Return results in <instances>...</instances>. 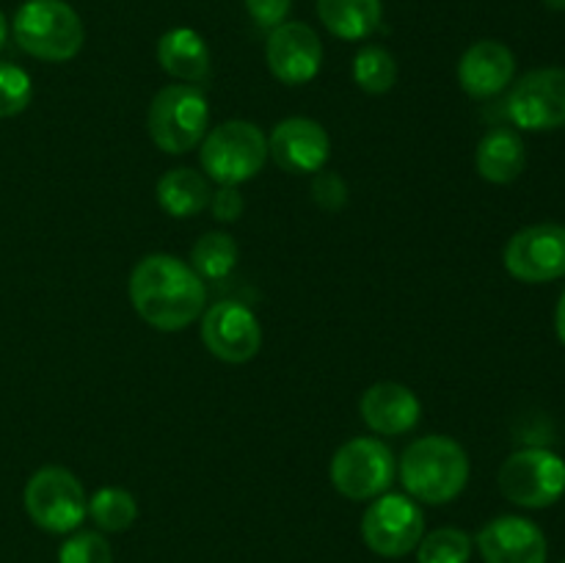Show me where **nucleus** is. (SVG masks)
Returning <instances> with one entry per match:
<instances>
[{"label":"nucleus","instance_id":"14","mask_svg":"<svg viewBox=\"0 0 565 563\" xmlns=\"http://www.w3.org/2000/svg\"><path fill=\"white\" fill-rule=\"evenodd\" d=\"M268 158L287 174H318L331 158V138L320 121L290 116L270 130Z\"/></svg>","mask_w":565,"mask_h":563},{"label":"nucleus","instance_id":"4","mask_svg":"<svg viewBox=\"0 0 565 563\" xmlns=\"http://www.w3.org/2000/svg\"><path fill=\"white\" fill-rule=\"evenodd\" d=\"M268 136L254 121L230 119L207 130L199 144V163L215 185H243L263 171Z\"/></svg>","mask_w":565,"mask_h":563},{"label":"nucleus","instance_id":"30","mask_svg":"<svg viewBox=\"0 0 565 563\" xmlns=\"http://www.w3.org/2000/svg\"><path fill=\"white\" fill-rule=\"evenodd\" d=\"M210 210H213L215 221H221V224H235V221H241L246 202H243L237 188L218 185L213 191V199H210Z\"/></svg>","mask_w":565,"mask_h":563},{"label":"nucleus","instance_id":"24","mask_svg":"<svg viewBox=\"0 0 565 563\" xmlns=\"http://www.w3.org/2000/svg\"><path fill=\"white\" fill-rule=\"evenodd\" d=\"M353 81L364 94H373V97L392 92L397 83V61L381 44H367L353 59Z\"/></svg>","mask_w":565,"mask_h":563},{"label":"nucleus","instance_id":"17","mask_svg":"<svg viewBox=\"0 0 565 563\" xmlns=\"http://www.w3.org/2000/svg\"><path fill=\"white\" fill-rule=\"evenodd\" d=\"M359 414L364 425L379 436H401L408 434L423 417V403L397 381H379L367 386L359 401Z\"/></svg>","mask_w":565,"mask_h":563},{"label":"nucleus","instance_id":"8","mask_svg":"<svg viewBox=\"0 0 565 563\" xmlns=\"http://www.w3.org/2000/svg\"><path fill=\"white\" fill-rule=\"evenodd\" d=\"M497 484L513 506L550 508L565 495V461L546 447H522L502 461Z\"/></svg>","mask_w":565,"mask_h":563},{"label":"nucleus","instance_id":"5","mask_svg":"<svg viewBox=\"0 0 565 563\" xmlns=\"http://www.w3.org/2000/svg\"><path fill=\"white\" fill-rule=\"evenodd\" d=\"M147 130L166 155H185L202 144L210 130V105L199 86L171 83L154 94L147 114Z\"/></svg>","mask_w":565,"mask_h":563},{"label":"nucleus","instance_id":"11","mask_svg":"<svg viewBox=\"0 0 565 563\" xmlns=\"http://www.w3.org/2000/svg\"><path fill=\"white\" fill-rule=\"evenodd\" d=\"M502 263L524 285H546L565 276V226L533 224L505 243Z\"/></svg>","mask_w":565,"mask_h":563},{"label":"nucleus","instance_id":"26","mask_svg":"<svg viewBox=\"0 0 565 563\" xmlns=\"http://www.w3.org/2000/svg\"><path fill=\"white\" fill-rule=\"evenodd\" d=\"M33 83L22 66L0 61V119L22 114L31 105Z\"/></svg>","mask_w":565,"mask_h":563},{"label":"nucleus","instance_id":"31","mask_svg":"<svg viewBox=\"0 0 565 563\" xmlns=\"http://www.w3.org/2000/svg\"><path fill=\"white\" fill-rule=\"evenodd\" d=\"M555 329H557V337H561V342L565 346V290L561 296V301H557V312H555Z\"/></svg>","mask_w":565,"mask_h":563},{"label":"nucleus","instance_id":"18","mask_svg":"<svg viewBox=\"0 0 565 563\" xmlns=\"http://www.w3.org/2000/svg\"><path fill=\"white\" fill-rule=\"evenodd\" d=\"M527 166V147L513 127H491L475 149V169L491 185H511Z\"/></svg>","mask_w":565,"mask_h":563},{"label":"nucleus","instance_id":"3","mask_svg":"<svg viewBox=\"0 0 565 563\" xmlns=\"http://www.w3.org/2000/svg\"><path fill=\"white\" fill-rule=\"evenodd\" d=\"M11 33L22 53L47 64H64L83 50L86 28L66 0H25L17 9Z\"/></svg>","mask_w":565,"mask_h":563},{"label":"nucleus","instance_id":"28","mask_svg":"<svg viewBox=\"0 0 565 563\" xmlns=\"http://www.w3.org/2000/svg\"><path fill=\"white\" fill-rule=\"evenodd\" d=\"M312 199L320 210L326 213H340L348 204V182L342 180L337 171L320 169L318 174H312Z\"/></svg>","mask_w":565,"mask_h":563},{"label":"nucleus","instance_id":"13","mask_svg":"<svg viewBox=\"0 0 565 563\" xmlns=\"http://www.w3.org/2000/svg\"><path fill=\"white\" fill-rule=\"evenodd\" d=\"M265 61L270 75L285 86H303L315 81L323 66V42L307 22L287 20L268 33Z\"/></svg>","mask_w":565,"mask_h":563},{"label":"nucleus","instance_id":"27","mask_svg":"<svg viewBox=\"0 0 565 563\" xmlns=\"http://www.w3.org/2000/svg\"><path fill=\"white\" fill-rule=\"evenodd\" d=\"M58 563H114L108 539L97 530H75L61 544Z\"/></svg>","mask_w":565,"mask_h":563},{"label":"nucleus","instance_id":"1","mask_svg":"<svg viewBox=\"0 0 565 563\" xmlns=\"http://www.w3.org/2000/svg\"><path fill=\"white\" fill-rule=\"evenodd\" d=\"M127 293L138 318L158 331H182L207 309V285L174 254H147L132 268Z\"/></svg>","mask_w":565,"mask_h":563},{"label":"nucleus","instance_id":"22","mask_svg":"<svg viewBox=\"0 0 565 563\" xmlns=\"http://www.w3.org/2000/svg\"><path fill=\"white\" fill-rule=\"evenodd\" d=\"M241 259V248L230 232H207L191 246V268L202 282H221L232 276Z\"/></svg>","mask_w":565,"mask_h":563},{"label":"nucleus","instance_id":"15","mask_svg":"<svg viewBox=\"0 0 565 563\" xmlns=\"http://www.w3.org/2000/svg\"><path fill=\"white\" fill-rule=\"evenodd\" d=\"M475 541L483 563H546L550 557L544 530L533 519L513 513L486 522Z\"/></svg>","mask_w":565,"mask_h":563},{"label":"nucleus","instance_id":"32","mask_svg":"<svg viewBox=\"0 0 565 563\" xmlns=\"http://www.w3.org/2000/svg\"><path fill=\"white\" fill-rule=\"evenodd\" d=\"M6 36H9V22H6L3 11H0V50H3V44H6Z\"/></svg>","mask_w":565,"mask_h":563},{"label":"nucleus","instance_id":"9","mask_svg":"<svg viewBox=\"0 0 565 563\" xmlns=\"http://www.w3.org/2000/svg\"><path fill=\"white\" fill-rule=\"evenodd\" d=\"M425 535V513L408 495L375 497L362 517V539L381 557H406Z\"/></svg>","mask_w":565,"mask_h":563},{"label":"nucleus","instance_id":"21","mask_svg":"<svg viewBox=\"0 0 565 563\" xmlns=\"http://www.w3.org/2000/svg\"><path fill=\"white\" fill-rule=\"evenodd\" d=\"M318 17L331 36L362 42L379 31L384 3L381 0H318Z\"/></svg>","mask_w":565,"mask_h":563},{"label":"nucleus","instance_id":"10","mask_svg":"<svg viewBox=\"0 0 565 563\" xmlns=\"http://www.w3.org/2000/svg\"><path fill=\"white\" fill-rule=\"evenodd\" d=\"M505 114L519 130H561L565 127V70L544 66L519 77L505 99Z\"/></svg>","mask_w":565,"mask_h":563},{"label":"nucleus","instance_id":"2","mask_svg":"<svg viewBox=\"0 0 565 563\" xmlns=\"http://www.w3.org/2000/svg\"><path fill=\"white\" fill-rule=\"evenodd\" d=\"M397 475L412 500L447 506L467 489L469 456L452 436L430 434L403 450Z\"/></svg>","mask_w":565,"mask_h":563},{"label":"nucleus","instance_id":"20","mask_svg":"<svg viewBox=\"0 0 565 563\" xmlns=\"http://www.w3.org/2000/svg\"><path fill=\"white\" fill-rule=\"evenodd\" d=\"M154 196H158L160 210L169 213L171 219H191L210 208L213 185L202 171L191 169V166H177L160 177Z\"/></svg>","mask_w":565,"mask_h":563},{"label":"nucleus","instance_id":"29","mask_svg":"<svg viewBox=\"0 0 565 563\" xmlns=\"http://www.w3.org/2000/svg\"><path fill=\"white\" fill-rule=\"evenodd\" d=\"M248 17L263 31H274L281 22H287V14L292 9V0H243Z\"/></svg>","mask_w":565,"mask_h":563},{"label":"nucleus","instance_id":"23","mask_svg":"<svg viewBox=\"0 0 565 563\" xmlns=\"http://www.w3.org/2000/svg\"><path fill=\"white\" fill-rule=\"evenodd\" d=\"M88 517L105 533H121L136 522L138 502L121 486H105V489L94 491V497L88 500Z\"/></svg>","mask_w":565,"mask_h":563},{"label":"nucleus","instance_id":"7","mask_svg":"<svg viewBox=\"0 0 565 563\" xmlns=\"http://www.w3.org/2000/svg\"><path fill=\"white\" fill-rule=\"evenodd\" d=\"M329 475L342 497L364 502L392 489L397 461L386 442L375 439V436H356L337 447L329 464Z\"/></svg>","mask_w":565,"mask_h":563},{"label":"nucleus","instance_id":"6","mask_svg":"<svg viewBox=\"0 0 565 563\" xmlns=\"http://www.w3.org/2000/svg\"><path fill=\"white\" fill-rule=\"evenodd\" d=\"M25 511L36 528L47 533H75L88 517V497L75 472L66 467L36 469L25 484Z\"/></svg>","mask_w":565,"mask_h":563},{"label":"nucleus","instance_id":"33","mask_svg":"<svg viewBox=\"0 0 565 563\" xmlns=\"http://www.w3.org/2000/svg\"><path fill=\"white\" fill-rule=\"evenodd\" d=\"M544 6L552 11H565V0H544Z\"/></svg>","mask_w":565,"mask_h":563},{"label":"nucleus","instance_id":"25","mask_svg":"<svg viewBox=\"0 0 565 563\" xmlns=\"http://www.w3.org/2000/svg\"><path fill=\"white\" fill-rule=\"evenodd\" d=\"M472 535L461 528H436L417 544V563H469Z\"/></svg>","mask_w":565,"mask_h":563},{"label":"nucleus","instance_id":"12","mask_svg":"<svg viewBox=\"0 0 565 563\" xmlns=\"http://www.w3.org/2000/svg\"><path fill=\"white\" fill-rule=\"evenodd\" d=\"M202 342L226 364H246L263 348L259 318L241 301H218L202 312Z\"/></svg>","mask_w":565,"mask_h":563},{"label":"nucleus","instance_id":"34","mask_svg":"<svg viewBox=\"0 0 565 563\" xmlns=\"http://www.w3.org/2000/svg\"><path fill=\"white\" fill-rule=\"evenodd\" d=\"M563 563H565V561H563Z\"/></svg>","mask_w":565,"mask_h":563},{"label":"nucleus","instance_id":"16","mask_svg":"<svg viewBox=\"0 0 565 563\" xmlns=\"http://www.w3.org/2000/svg\"><path fill=\"white\" fill-rule=\"evenodd\" d=\"M516 75V55L497 39H480L458 61V83L472 99H491L505 92Z\"/></svg>","mask_w":565,"mask_h":563},{"label":"nucleus","instance_id":"19","mask_svg":"<svg viewBox=\"0 0 565 563\" xmlns=\"http://www.w3.org/2000/svg\"><path fill=\"white\" fill-rule=\"evenodd\" d=\"M158 61L166 75L188 83V86L204 83L210 77V70H213L207 42L193 28H171V31H166L158 42Z\"/></svg>","mask_w":565,"mask_h":563}]
</instances>
